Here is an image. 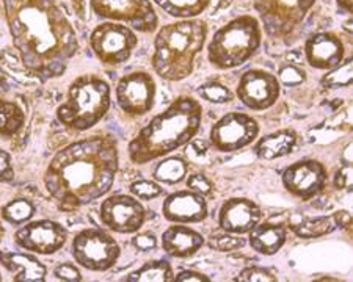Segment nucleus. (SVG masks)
I'll list each match as a JSON object with an SVG mask.
<instances>
[{"instance_id": "obj_1", "label": "nucleus", "mask_w": 353, "mask_h": 282, "mask_svg": "<svg viewBox=\"0 0 353 282\" xmlns=\"http://www.w3.org/2000/svg\"><path fill=\"white\" fill-rule=\"evenodd\" d=\"M117 171V143L94 135L60 151L49 163L44 184L61 210L72 212L104 196Z\"/></svg>"}, {"instance_id": "obj_2", "label": "nucleus", "mask_w": 353, "mask_h": 282, "mask_svg": "<svg viewBox=\"0 0 353 282\" xmlns=\"http://www.w3.org/2000/svg\"><path fill=\"white\" fill-rule=\"evenodd\" d=\"M201 118L203 107L198 100L178 98L163 113L152 118L130 141V160L145 165L187 144L198 133Z\"/></svg>"}, {"instance_id": "obj_3", "label": "nucleus", "mask_w": 353, "mask_h": 282, "mask_svg": "<svg viewBox=\"0 0 353 282\" xmlns=\"http://www.w3.org/2000/svg\"><path fill=\"white\" fill-rule=\"evenodd\" d=\"M208 28L204 22L185 21L163 27L156 38L152 66L167 80H182L193 71V60L203 49Z\"/></svg>"}, {"instance_id": "obj_4", "label": "nucleus", "mask_w": 353, "mask_h": 282, "mask_svg": "<svg viewBox=\"0 0 353 282\" xmlns=\"http://www.w3.org/2000/svg\"><path fill=\"white\" fill-rule=\"evenodd\" d=\"M109 109V83L96 76H82L72 82L66 102L59 107L57 116L63 126L82 132L96 126Z\"/></svg>"}, {"instance_id": "obj_5", "label": "nucleus", "mask_w": 353, "mask_h": 282, "mask_svg": "<svg viewBox=\"0 0 353 282\" xmlns=\"http://www.w3.org/2000/svg\"><path fill=\"white\" fill-rule=\"evenodd\" d=\"M261 44V28L252 16H242L215 33L209 44V60L219 69L243 65Z\"/></svg>"}, {"instance_id": "obj_6", "label": "nucleus", "mask_w": 353, "mask_h": 282, "mask_svg": "<svg viewBox=\"0 0 353 282\" xmlns=\"http://www.w3.org/2000/svg\"><path fill=\"white\" fill-rule=\"evenodd\" d=\"M72 256L79 265L91 272H105L117 263L119 246L104 230L85 229L72 241Z\"/></svg>"}, {"instance_id": "obj_7", "label": "nucleus", "mask_w": 353, "mask_h": 282, "mask_svg": "<svg viewBox=\"0 0 353 282\" xmlns=\"http://www.w3.org/2000/svg\"><path fill=\"white\" fill-rule=\"evenodd\" d=\"M316 0H254V7L264 21L265 30L273 38L292 33L303 21Z\"/></svg>"}, {"instance_id": "obj_8", "label": "nucleus", "mask_w": 353, "mask_h": 282, "mask_svg": "<svg viewBox=\"0 0 353 282\" xmlns=\"http://www.w3.org/2000/svg\"><path fill=\"white\" fill-rule=\"evenodd\" d=\"M258 135L259 124L254 118L230 111L210 129V143L220 152H236L252 144Z\"/></svg>"}, {"instance_id": "obj_9", "label": "nucleus", "mask_w": 353, "mask_h": 282, "mask_svg": "<svg viewBox=\"0 0 353 282\" xmlns=\"http://www.w3.org/2000/svg\"><path fill=\"white\" fill-rule=\"evenodd\" d=\"M135 46V35L124 25L102 24L91 35V47L105 65H119L126 61Z\"/></svg>"}, {"instance_id": "obj_10", "label": "nucleus", "mask_w": 353, "mask_h": 282, "mask_svg": "<svg viewBox=\"0 0 353 282\" xmlns=\"http://www.w3.org/2000/svg\"><path fill=\"white\" fill-rule=\"evenodd\" d=\"M328 173L321 162L303 159L289 165L283 173V185L290 195L310 201L327 187Z\"/></svg>"}, {"instance_id": "obj_11", "label": "nucleus", "mask_w": 353, "mask_h": 282, "mask_svg": "<svg viewBox=\"0 0 353 282\" xmlns=\"http://www.w3.org/2000/svg\"><path fill=\"white\" fill-rule=\"evenodd\" d=\"M99 218L102 224L118 234H134L143 226L146 213L135 197L113 195L101 204Z\"/></svg>"}, {"instance_id": "obj_12", "label": "nucleus", "mask_w": 353, "mask_h": 282, "mask_svg": "<svg viewBox=\"0 0 353 282\" xmlns=\"http://www.w3.org/2000/svg\"><path fill=\"white\" fill-rule=\"evenodd\" d=\"M237 98L245 107L254 111L267 110L280 98V82L270 72L247 71L239 82Z\"/></svg>"}, {"instance_id": "obj_13", "label": "nucleus", "mask_w": 353, "mask_h": 282, "mask_svg": "<svg viewBox=\"0 0 353 282\" xmlns=\"http://www.w3.org/2000/svg\"><path fill=\"white\" fill-rule=\"evenodd\" d=\"M156 85L146 72H134L123 77L117 87V102L124 113L145 115L154 107Z\"/></svg>"}, {"instance_id": "obj_14", "label": "nucleus", "mask_w": 353, "mask_h": 282, "mask_svg": "<svg viewBox=\"0 0 353 282\" xmlns=\"http://www.w3.org/2000/svg\"><path fill=\"white\" fill-rule=\"evenodd\" d=\"M91 7L102 18L124 21L141 32H150L157 24L148 0H91Z\"/></svg>"}, {"instance_id": "obj_15", "label": "nucleus", "mask_w": 353, "mask_h": 282, "mask_svg": "<svg viewBox=\"0 0 353 282\" xmlns=\"http://www.w3.org/2000/svg\"><path fill=\"white\" fill-rule=\"evenodd\" d=\"M68 232L55 221L41 219L26 224L16 232L14 239L22 250L38 254H54L66 243Z\"/></svg>"}, {"instance_id": "obj_16", "label": "nucleus", "mask_w": 353, "mask_h": 282, "mask_svg": "<svg viewBox=\"0 0 353 282\" xmlns=\"http://www.w3.org/2000/svg\"><path fill=\"white\" fill-rule=\"evenodd\" d=\"M263 218L261 207L247 197H231L223 202L219 212V224L228 234H248Z\"/></svg>"}, {"instance_id": "obj_17", "label": "nucleus", "mask_w": 353, "mask_h": 282, "mask_svg": "<svg viewBox=\"0 0 353 282\" xmlns=\"http://www.w3.org/2000/svg\"><path fill=\"white\" fill-rule=\"evenodd\" d=\"M163 217L176 224L201 223L208 218V204L204 196L192 190L176 191L165 199Z\"/></svg>"}, {"instance_id": "obj_18", "label": "nucleus", "mask_w": 353, "mask_h": 282, "mask_svg": "<svg viewBox=\"0 0 353 282\" xmlns=\"http://www.w3.org/2000/svg\"><path fill=\"white\" fill-rule=\"evenodd\" d=\"M306 56L312 67L316 69H332L343 60L344 49L339 38L332 33H321V35L311 36L306 43Z\"/></svg>"}, {"instance_id": "obj_19", "label": "nucleus", "mask_w": 353, "mask_h": 282, "mask_svg": "<svg viewBox=\"0 0 353 282\" xmlns=\"http://www.w3.org/2000/svg\"><path fill=\"white\" fill-rule=\"evenodd\" d=\"M203 245L204 237L187 226H172L162 234L163 251L173 257H190L201 250Z\"/></svg>"}, {"instance_id": "obj_20", "label": "nucleus", "mask_w": 353, "mask_h": 282, "mask_svg": "<svg viewBox=\"0 0 353 282\" xmlns=\"http://www.w3.org/2000/svg\"><path fill=\"white\" fill-rule=\"evenodd\" d=\"M288 240V228L280 223H258L248 232V243L256 252L273 256L281 250Z\"/></svg>"}, {"instance_id": "obj_21", "label": "nucleus", "mask_w": 353, "mask_h": 282, "mask_svg": "<svg viewBox=\"0 0 353 282\" xmlns=\"http://www.w3.org/2000/svg\"><path fill=\"white\" fill-rule=\"evenodd\" d=\"M352 217L347 210L334 212L330 217H317L310 218L305 221L290 224L289 228L292 232L300 237V239H317V237H323L334 232L336 229H344L350 226Z\"/></svg>"}, {"instance_id": "obj_22", "label": "nucleus", "mask_w": 353, "mask_h": 282, "mask_svg": "<svg viewBox=\"0 0 353 282\" xmlns=\"http://www.w3.org/2000/svg\"><path fill=\"white\" fill-rule=\"evenodd\" d=\"M297 133L290 129H283V131L273 132L261 138L254 146L256 155L264 160H275L281 159L292 154L295 146H297Z\"/></svg>"}, {"instance_id": "obj_23", "label": "nucleus", "mask_w": 353, "mask_h": 282, "mask_svg": "<svg viewBox=\"0 0 353 282\" xmlns=\"http://www.w3.org/2000/svg\"><path fill=\"white\" fill-rule=\"evenodd\" d=\"M0 261L8 270L18 272L14 276L16 282H43L46 276V267L38 259L28 254L8 252L0 254Z\"/></svg>"}, {"instance_id": "obj_24", "label": "nucleus", "mask_w": 353, "mask_h": 282, "mask_svg": "<svg viewBox=\"0 0 353 282\" xmlns=\"http://www.w3.org/2000/svg\"><path fill=\"white\" fill-rule=\"evenodd\" d=\"M126 281L129 282H150V281H159V282H172L174 281V274L172 270V265L167 261H152L145 263L143 267L137 270L132 274H129Z\"/></svg>"}, {"instance_id": "obj_25", "label": "nucleus", "mask_w": 353, "mask_h": 282, "mask_svg": "<svg viewBox=\"0 0 353 282\" xmlns=\"http://www.w3.org/2000/svg\"><path fill=\"white\" fill-rule=\"evenodd\" d=\"M161 7L172 16L190 18L206 10L209 0H156Z\"/></svg>"}, {"instance_id": "obj_26", "label": "nucleus", "mask_w": 353, "mask_h": 282, "mask_svg": "<svg viewBox=\"0 0 353 282\" xmlns=\"http://www.w3.org/2000/svg\"><path fill=\"white\" fill-rule=\"evenodd\" d=\"M187 163L178 159V157H172L159 163L154 169V177L165 184H178L187 176Z\"/></svg>"}, {"instance_id": "obj_27", "label": "nucleus", "mask_w": 353, "mask_h": 282, "mask_svg": "<svg viewBox=\"0 0 353 282\" xmlns=\"http://www.w3.org/2000/svg\"><path fill=\"white\" fill-rule=\"evenodd\" d=\"M24 124V113L18 105L0 100V132L3 135H13Z\"/></svg>"}, {"instance_id": "obj_28", "label": "nucleus", "mask_w": 353, "mask_h": 282, "mask_svg": "<svg viewBox=\"0 0 353 282\" xmlns=\"http://www.w3.org/2000/svg\"><path fill=\"white\" fill-rule=\"evenodd\" d=\"M35 213V207L27 199H16L3 207L2 217L11 224H22L28 221Z\"/></svg>"}, {"instance_id": "obj_29", "label": "nucleus", "mask_w": 353, "mask_h": 282, "mask_svg": "<svg viewBox=\"0 0 353 282\" xmlns=\"http://www.w3.org/2000/svg\"><path fill=\"white\" fill-rule=\"evenodd\" d=\"M352 83V60H347L322 78V87L325 88H343Z\"/></svg>"}, {"instance_id": "obj_30", "label": "nucleus", "mask_w": 353, "mask_h": 282, "mask_svg": "<svg viewBox=\"0 0 353 282\" xmlns=\"http://www.w3.org/2000/svg\"><path fill=\"white\" fill-rule=\"evenodd\" d=\"M199 96H201L204 100L212 104H225L232 100V94L230 89L217 82H209L206 85H203V87H199Z\"/></svg>"}, {"instance_id": "obj_31", "label": "nucleus", "mask_w": 353, "mask_h": 282, "mask_svg": "<svg viewBox=\"0 0 353 282\" xmlns=\"http://www.w3.org/2000/svg\"><path fill=\"white\" fill-rule=\"evenodd\" d=\"M245 243H247V241L241 239L239 235L237 237H234V234L228 235V232L220 234V235H212V239L209 240V246L212 248V250H217L221 252L236 251L239 248H243Z\"/></svg>"}, {"instance_id": "obj_32", "label": "nucleus", "mask_w": 353, "mask_h": 282, "mask_svg": "<svg viewBox=\"0 0 353 282\" xmlns=\"http://www.w3.org/2000/svg\"><path fill=\"white\" fill-rule=\"evenodd\" d=\"M236 281L241 282H275L276 276L273 274L270 270L261 268V267H250L242 270Z\"/></svg>"}, {"instance_id": "obj_33", "label": "nucleus", "mask_w": 353, "mask_h": 282, "mask_svg": "<svg viewBox=\"0 0 353 282\" xmlns=\"http://www.w3.org/2000/svg\"><path fill=\"white\" fill-rule=\"evenodd\" d=\"M130 191L139 197V199H154L159 195H162V188L157 184L150 182V180H139V182L132 184Z\"/></svg>"}, {"instance_id": "obj_34", "label": "nucleus", "mask_w": 353, "mask_h": 282, "mask_svg": "<svg viewBox=\"0 0 353 282\" xmlns=\"http://www.w3.org/2000/svg\"><path fill=\"white\" fill-rule=\"evenodd\" d=\"M187 187L203 196L209 195L210 190H212V185H210L209 180L203 174H192V176H189V179H187Z\"/></svg>"}, {"instance_id": "obj_35", "label": "nucleus", "mask_w": 353, "mask_h": 282, "mask_svg": "<svg viewBox=\"0 0 353 282\" xmlns=\"http://www.w3.org/2000/svg\"><path fill=\"white\" fill-rule=\"evenodd\" d=\"M280 78L283 83L294 87V85H299L305 80V72L299 69L297 66H286L280 71Z\"/></svg>"}, {"instance_id": "obj_36", "label": "nucleus", "mask_w": 353, "mask_h": 282, "mask_svg": "<svg viewBox=\"0 0 353 282\" xmlns=\"http://www.w3.org/2000/svg\"><path fill=\"white\" fill-rule=\"evenodd\" d=\"M55 276L59 279H63V281H81V273H79V270L76 268V265L72 263H63L60 265V267L55 268Z\"/></svg>"}, {"instance_id": "obj_37", "label": "nucleus", "mask_w": 353, "mask_h": 282, "mask_svg": "<svg viewBox=\"0 0 353 282\" xmlns=\"http://www.w3.org/2000/svg\"><path fill=\"white\" fill-rule=\"evenodd\" d=\"M132 245L139 251H150V250H154V248H156L157 239H156L154 234H140V235L134 237Z\"/></svg>"}, {"instance_id": "obj_38", "label": "nucleus", "mask_w": 353, "mask_h": 282, "mask_svg": "<svg viewBox=\"0 0 353 282\" xmlns=\"http://www.w3.org/2000/svg\"><path fill=\"white\" fill-rule=\"evenodd\" d=\"M350 185H352V166L344 165L338 173H336L334 187L339 190H345V188H350Z\"/></svg>"}, {"instance_id": "obj_39", "label": "nucleus", "mask_w": 353, "mask_h": 282, "mask_svg": "<svg viewBox=\"0 0 353 282\" xmlns=\"http://www.w3.org/2000/svg\"><path fill=\"white\" fill-rule=\"evenodd\" d=\"M13 176L14 173H13V168L10 165V157L7 152L0 149V180L8 182V180L13 179Z\"/></svg>"}, {"instance_id": "obj_40", "label": "nucleus", "mask_w": 353, "mask_h": 282, "mask_svg": "<svg viewBox=\"0 0 353 282\" xmlns=\"http://www.w3.org/2000/svg\"><path fill=\"white\" fill-rule=\"evenodd\" d=\"M174 281L178 282H189V281H196V282H210L206 274L198 273V272H192V270H187V272H181L178 276H176Z\"/></svg>"}, {"instance_id": "obj_41", "label": "nucleus", "mask_w": 353, "mask_h": 282, "mask_svg": "<svg viewBox=\"0 0 353 282\" xmlns=\"http://www.w3.org/2000/svg\"><path fill=\"white\" fill-rule=\"evenodd\" d=\"M338 5L345 13H352V0H338Z\"/></svg>"}]
</instances>
